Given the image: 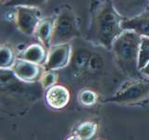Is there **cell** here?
Instances as JSON below:
<instances>
[{"mask_svg": "<svg viewBox=\"0 0 149 140\" xmlns=\"http://www.w3.org/2000/svg\"><path fill=\"white\" fill-rule=\"evenodd\" d=\"M124 19L116 10L111 0H95L91 8V23L87 40L107 49L123 32Z\"/></svg>", "mask_w": 149, "mask_h": 140, "instance_id": "6da1fadb", "label": "cell"}, {"mask_svg": "<svg viewBox=\"0 0 149 140\" xmlns=\"http://www.w3.org/2000/svg\"><path fill=\"white\" fill-rule=\"evenodd\" d=\"M141 35L132 30H124L112 46L116 62L125 72L135 75L138 69V52Z\"/></svg>", "mask_w": 149, "mask_h": 140, "instance_id": "7a4b0ae2", "label": "cell"}, {"mask_svg": "<svg viewBox=\"0 0 149 140\" xmlns=\"http://www.w3.org/2000/svg\"><path fill=\"white\" fill-rule=\"evenodd\" d=\"M78 36L79 29L76 14L70 7L62 8L54 19L51 46L67 44Z\"/></svg>", "mask_w": 149, "mask_h": 140, "instance_id": "3957f363", "label": "cell"}, {"mask_svg": "<svg viewBox=\"0 0 149 140\" xmlns=\"http://www.w3.org/2000/svg\"><path fill=\"white\" fill-rule=\"evenodd\" d=\"M149 97V82L136 81L124 86L116 95L111 97L107 102H116L121 104H132Z\"/></svg>", "mask_w": 149, "mask_h": 140, "instance_id": "277c9868", "label": "cell"}, {"mask_svg": "<svg viewBox=\"0 0 149 140\" xmlns=\"http://www.w3.org/2000/svg\"><path fill=\"white\" fill-rule=\"evenodd\" d=\"M42 20V12L38 8L17 7L15 9V24L22 34L33 35L39 21Z\"/></svg>", "mask_w": 149, "mask_h": 140, "instance_id": "5b68a950", "label": "cell"}, {"mask_svg": "<svg viewBox=\"0 0 149 140\" xmlns=\"http://www.w3.org/2000/svg\"><path fill=\"white\" fill-rule=\"evenodd\" d=\"M72 46L69 43L52 46L48 51V57L44 64L45 72L56 71L66 67L71 60Z\"/></svg>", "mask_w": 149, "mask_h": 140, "instance_id": "8992f818", "label": "cell"}, {"mask_svg": "<svg viewBox=\"0 0 149 140\" xmlns=\"http://www.w3.org/2000/svg\"><path fill=\"white\" fill-rule=\"evenodd\" d=\"M111 2L124 20L135 18L149 10V0H111Z\"/></svg>", "mask_w": 149, "mask_h": 140, "instance_id": "52a82bcc", "label": "cell"}, {"mask_svg": "<svg viewBox=\"0 0 149 140\" xmlns=\"http://www.w3.org/2000/svg\"><path fill=\"white\" fill-rule=\"evenodd\" d=\"M13 73L20 80L27 83L36 82L43 75L41 65L33 63L27 60L17 59L11 67Z\"/></svg>", "mask_w": 149, "mask_h": 140, "instance_id": "ba28073f", "label": "cell"}, {"mask_svg": "<svg viewBox=\"0 0 149 140\" xmlns=\"http://www.w3.org/2000/svg\"><path fill=\"white\" fill-rule=\"evenodd\" d=\"M46 101L52 109H63L70 101V92L63 86L54 85L47 90Z\"/></svg>", "mask_w": 149, "mask_h": 140, "instance_id": "9c48e42d", "label": "cell"}, {"mask_svg": "<svg viewBox=\"0 0 149 140\" xmlns=\"http://www.w3.org/2000/svg\"><path fill=\"white\" fill-rule=\"evenodd\" d=\"M121 27L124 30H132L141 36L149 37V10L135 18L123 20Z\"/></svg>", "mask_w": 149, "mask_h": 140, "instance_id": "30bf717a", "label": "cell"}, {"mask_svg": "<svg viewBox=\"0 0 149 140\" xmlns=\"http://www.w3.org/2000/svg\"><path fill=\"white\" fill-rule=\"evenodd\" d=\"M48 51L43 45L33 44L22 51L20 59L38 65H44L48 57Z\"/></svg>", "mask_w": 149, "mask_h": 140, "instance_id": "8fae6325", "label": "cell"}, {"mask_svg": "<svg viewBox=\"0 0 149 140\" xmlns=\"http://www.w3.org/2000/svg\"><path fill=\"white\" fill-rule=\"evenodd\" d=\"M53 26H54L53 18L42 19L39 21L35 32V35L39 40L40 44L43 45L48 50L51 48V38H52V34H53Z\"/></svg>", "mask_w": 149, "mask_h": 140, "instance_id": "7c38bea8", "label": "cell"}, {"mask_svg": "<svg viewBox=\"0 0 149 140\" xmlns=\"http://www.w3.org/2000/svg\"><path fill=\"white\" fill-rule=\"evenodd\" d=\"M149 62V37L142 36L138 52V69L141 71Z\"/></svg>", "mask_w": 149, "mask_h": 140, "instance_id": "4fadbf2b", "label": "cell"}, {"mask_svg": "<svg viewBox=\"0 0 149 140\" xmlns=\"http://www.w3.org/2000/svg\"><path fill=\"white\" fill-rule=\"evenodd\" d=\"M15 60V55L9 46H0V69L11 68Z\"/></svg>", "mask_w": 149, "mask_h": 140, "instance_id": "5bb4252c", "label": "cell"}, {"mask_svg": "<svg viewBox=\"0 0 149 140\" xmlns=\"http://www.w3.org/2000/svg\"><path fill=\"white\" fill-rule=\"evenodd\" d=\"M48 0H7L5 5L8 7H33L39 8Z\"/></svg>", "mask_w": 149, "mask_h": 140, "instance_id": "9a60e30c", "label": "cell"}, {"mask_svg": "<svg viewBox=\"0 0 149 140\" xmlns=\"http://www.w3.org/2000/svg\"><path fill=\"white\" fill-rule=\"evenodd\" d=\"M96 132V125L91 122L84 123L77 129L78 136L84 140H88L94 136Z\"/></svg>", "mask_w": 149, "mask_h": 140, "instance_id": "2e32d148", "label": "cell"}, {"mask_svg": "<svg viewBox=\"0 0 149 140\" xmlns=\"http://www.w3.org/2000/svg\"><path fill=\"white\" fill-rule=\"evenodd\" d=\"M79 101L84 106H91L94 105L97 101V95L92 90H83L79 95Z\"/></svg>", "mask_w": 149, "mask_h": 140, "instance_id": "e0dca14e", "label": "cell"}, {"mask_svg": "<svg viewBox=\"0 0 149 140\" xmlns=\"http://www.w3.org/2000/svg\"><path fill=\"white\" fill-rule=\"evenodd\" d=\"M91 57V55L88 50L79 49L76 60H74V64H76V66H78V68H83L84 66H87V64L90 62Z\"/></svg>", "mask_w": 149, "mask_h": 140, "instance_id": "ac0fdd59", "label": "cell"}, {"mask_svg": "<svg viewBox=\"0 0 149 140\" xmlns=\"http://www.w3.org/2000/svg\"><path fill=\"white\" fill-rule=\"evenodd\" d=\"M57 79H58V76H57V74L54 72V71L46 72L45 73H43V75L41 77L42 86H43V87L46 88V89H48V88L55 85V83L57 82Z\"/></svg>", "mask_w": 149, "mask_h": 140, "instance_id": "d6986e66", "label": "cell"}, {"mask_svg": "<svg viewBox=\"0 0 149 140\" xmlns=\"http://www.w3.org/2000/svg\"><path fill=\"white\" fill-rule=\"evenodd\" d=\"M140 72H141L143 74H144V75H146V76L149 77V62H148V64L146 65V66L144 67L143 69H142Z\"/></svg>", "mask_w": 149, "mask_h": 140, "instance_id": "ffe728a7", "label": "cell"}]
</instances>
